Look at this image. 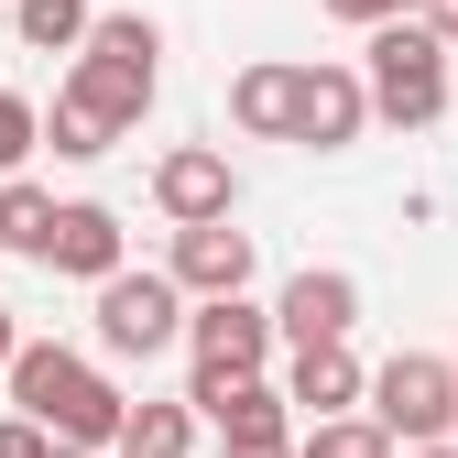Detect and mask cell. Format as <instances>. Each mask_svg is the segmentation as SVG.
I'll list each match as a JSON object with an SVG mask.
<instances>
[{"mask_svg":"<svg viewBox=\"0 0 458 458\" xmlns=\"http://www.w3.org/2000/svg\"><path fill=\"white\" fill-rule=\"evenodd\" d=\"M284 393H295V426L371 415V371H360V350H350V338H338V350H295V360H284Z\"/></svg>","mask_w":458,"mask_h":458,"instance_id":"11","label":"cell"},{"mask_svg":"<svg viewBox=\"0 0 458 458\" xmlns=\"http://www.w3.org/2000/svg\"><path fill=\"white\" fill-rule=\"evenodd\" d=\"M109 142H121V131H109V121H88V109L55 88V109H44V153H55V164H98Z\"/></svg>","mask_w":458,"mask_h":458,"instance_id":"18","label":"cell"},{"mask_svg":"<svg viewBox=\"0 0 458 458\" xmlns=\"http://www.w3.org/2000/svg\"><path fill=\"white\" fill-rule=\"evenodd\" d=\"M371 426H382L393 447H447V437H458V360L393 350V360L371 371Z\"/></svg>","mask_w":458,"mask_h":458,"instance_id":"5","label":"cell"},{"mask_svg":"<svg viewBox=\"0 0 458 458\" xmlns=\"http://www.w3.org/2000/svg\"><path fill=\"white\" fill-rule=\"evenodd\" d=\"M44 273H66V284H121L131 273V229H121V208H98V197H66V218H55V262Z\"/></svg>","mask_w":458,"mask_h":458,"instance_id":"9","label":"cell"},{"mask_svg":"<svg viewBox=\"0 0 458 458\" xmlns=\"http://www.w3.org/2000/svg\"><path fill=\"white\" fill-rule=\"evenodd\" d=\"M295 109H306V66H284V55H262V66L229 77V131H251V142H295Z\"/></svg>","mask_w":458,"mask_h":458,"instance_id":"13","label":"cell"},{"mask_svg":"<svg viewBox=\"0 0 458 458\" xmlns=\"http://www.w3.org/2000/svg\"><path fill=\"white\" fill-rule=\"evenodd\" d=\"M295 437H306V426H295ZM295 437H229L218 458H295Z\"/></svg>","mask_w":458,"mask_h":458,"instance_id":"23","label":"cell"},{"mask_svg":"<svg viewBox=\"0 0 458 458\" xmlns=\"http://www.w3.org/2000/svg\"><path fill=\"white\" fill-rule=\"evenodd\" d=\"M12 33H22L33 55H88L98 12H88V0H12Z\"/></svg>","mask_w":458,"mask_h":458,"instance_id":"17","label":"cell"},{"mask_svg":"<svg viewBox=\"0 0 458 458\" xmlns=\"http://www.w3.org/2000/svg\"><path fill=\"white\" fill-rule=\"evenodd\" d=\"M415 22H426V33H437L447 55H458V0H415Z\"/></svg>","mask_w":458,"mask_h":458,"instance_id":"24","label":"cell"},{"mask_svg":"<svg viewBox=\"0 0 458 458\" xmlns=\"http://www.w3.org/2000/svg\"><path fill=\"white\" fill-rule=\"evenodd\" d=\"M66 98L88 121H109V131H142L153 98H164V22L153 12H98L88 55L66 66Z\"/></svg>","mask_w":458,"mask_h":458,"instance_id":"2","label":"cell"},{"mask_svg":"<svg viewBox=\"0 0 458 458\" xmlns=\"http://www.w3.org/2000/svg\"><path fill=\"white\" fill-rule=\"evenodd\" d=\"M251 262H262V251H251V229H229V218H218V229H175V251H164V273H175L197 306L251 295Z\"/></svg>","mask_w":458,"mask_h":458,"instance_id":"10","label":"cell"},{"mask_svg":"<svg viewBox=\"0 0 458 458\" xmlns=\"http://www.w3.org/2000/svg\"><path fill=\"white\" fill-rule=\"evenodd\" d=\"M186 404L218 426V447L229 437H295V393H284V382H197Z\"/></svg>","mask_w":458,"mask_h":458,"instance_id":"14","label":"cell"},{"mask_svg":"<svg viewBox=\"0 0 458 458\" xmlns=\"http://www.w3.org/2000/svg\"><path fill=\"white\" fill-rule=\"evenodd\" d=\"M55 218H66V197H44L33 175H12V186H0V251L55 262Z\"/></svg>","mask_w":458,"mask_h":458,"instance_id":"16","label":"cell"},{"mask_svg":"<svg viewBox=\"0 0 458 458\" xmlns=\"http://www.w3.org/2000/svg\"><path fill=\"white\" fill-rule=\"evenodd\" d=\"M273 327H284V350H338V338L360 327V273H338V262H306V273L273 295Z\"/></svg>","mask_w":458,"mask_h":458,"instance_id":"8","label":"cell"},{"mask_svg":"<svg viewBox=\"0 0 458 458\" xmlns=\"http://www.w3.org/2000/svg\"><path fill=\"white\" fill-rule=\"evenodd\" d=\"M33 153H44V109H33L22 88H0V186H12Z\"/></svg>","mask_w":458,"mask_h":458,"instance_id":"20","label":"cell"},{"mask_svg":"<svg viewBox=\"0 0 458 458\" xmlns=\"http://www.w3.org/2000/svg\"><path fill=\"white\" fill-rule=\"evenodd\" d=\"M404 458H458V437H447V447H404Z\"/></svg>","mask_w":458,"mask_h":458,"instance_id":"26","label":"cell"},{"mask_svg":"<svg viewBox=\"0 0 458 458\" xmlns=\"http://www.w3.org/2000/svg\"><path fill=\"white\" fill-rule=\"evenodd\" d=\"M12 415H33L44 437H66V447H88V458H121L131 393L98 371V350H66V338H22V360H12Z\"/></svg>","mask_w":458,"mask_h":458,"instance_id":"1","label":"cell"},{"mask_svg":"<svg viewBox=\"0 0 458 458\" xmlns=\"http://www.w3.org/2000/svg\"><path fill=\"white\" fill-rule=\"evenodd\" d=\"M273 350H284V327H273V306H251V295H218V306L186 317L197 382H273ZM197 382H186V393H197Z\"/></svg>","mask_w":458,"mask_h":458,"instance_id":"6","label":"cell"},{"mask_svg":"<svg viewBox=\"0 0 458 458\" xmlns=\"http://www.w3.org/2000/svg\"><path fill=\"white\" fill-rule=\"evenodd\" d=\"M360 131H371V88H360V66H306L295 142H306V153H350Z\"/></svg>","mask_w":458,"mask_h":458,"instance_id":"12","label":"cell"},{"mask_svg":"<svg viewBox=\"0 0 458 458\" xmlns=\"http://www.w3.org/2000/svg\"><path fill=\"white\" fill-rule=\"evenodd\" d=\"M12 360H22V327H12V306H0V382H12Z\"/></svg>","mask_w":458,"mask_h":458,"instance_id":"25","label":"cell"},{"mask_svg":"<svg viewBox=\"0 0 458 458\" xmlns=\"http://www.w3.org/2000/svg\"><path fill=\"white\" fill-rule=\"evenodd\" d=\"M360 88H371V121L393 131H437L447 121V44L426 22H382L360 44Z\"/></svg>","mask_w":458,"mask_h":458,"instance_id":"3","label":"cell"},{"mask_svg":"<svg viewBox=\"0 0 458 458\" xmlns=\"http://www.w3.org/2000/svg\"><path fill=\"white\" fill-rule=\"evenodd\" d=\"M153 208L164 229H218V218H241V164H229L218 142H175L153 164Z\"/></svg>","mask_w":458,"mask_h":458,"instance_id":"7","label":"cell"},{"mask_svg":"<svg viewBox=\"0 0 458 458\" xmlns=\"http://www.w3.org/2000/svg\"><path fill=\"white\" fill-rule=\"evenodd\" d=\"M295 458H404V447H393L371 415H327V426H306V437H295Z\"/></svg>","mask_w":458,"mask_h":458,"instance_id":"19","label":"cell"},{"mask_svg":"<svg viewBox=\"0 0 458 458\" xmlns=\"http://www.w3.org/2000/svg\"><path fill=\"white\" fill-rule=\"evenodd\" d=\"M186 317H197V295L175 273H121V284H98V306H88L98 360H164V350H186Z\"/></svg>","mask_w":458,"mask_h":458,"instance_id":"4","label":"cell"},{"mask_svg":"<svg viewBox=\"0 0 458 458\" xmlns=\"http://www.w3.org/2000/svg\"><path fill=\"white\" fill-rule=\"evenodd\" d=\"M55 458H88V447H55Z\"/></svg>","mask_w":458,"mask_h":458,"instance_id":"27","label":"cell"},{"mask_svg":"<svg viewBox=\"0 0 458 458\" xmlns=\"http://www.w3.org/2000/svg\"><path fill=\"white\" fill-rule=\"evenodd\" d=\"M317 12H327V22H350V33L371 44L382 22H415V0H317Z\"/></svg>","mask_w":458,"mask_h":458,"instance_id":"21","label":"cell"},{"mask_svg":"<svg viewBox=\"0 0 458 458\" xmlns=\"http://www.w3.org/2000/svg\"><path fill=\"white\" fill-rule=\"evenodd\" d=\"M55 447H66V437H44L33 415H0V458H55Z\"/></svg>","mask_w":458,"mask_h":458,"instance_id":"22","label":"cell"},{"mask_svg":"<svg viewBox=\"0 0 458 458\" xmlns=\"http://www.w3.org/2000/svg\"><path fill=\"white\" fill-rule=\"evenodd\" d=\"M197 404H186V393H142V404H131V426H121V458H186L197 447Z\"/></svg>","mask_w":458,"mask_h":458,"instance_id":"15","label":"cell"}]
</instances>
